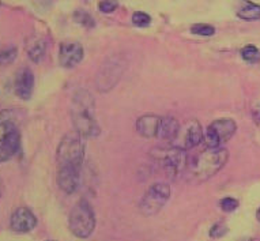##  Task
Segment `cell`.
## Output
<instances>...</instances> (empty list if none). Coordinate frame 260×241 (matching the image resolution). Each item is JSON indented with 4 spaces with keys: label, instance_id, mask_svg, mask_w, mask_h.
Wrapping results in <instances>:
<instances>
[{
    "label": "cell",
    "instance_id": "1",
    "mask_svg": "<svg viewBox=\"0 0 260 241\" xmlns=\"http://www.w3.org/2000/svg\"><path fill=\"white\" fill-rule=\"evenodd\" d=\"M71 120L78 135L82 138H95L101 128L94 118V100L89 92L79 89L75 92L71 105Z\"/></svg>",
    "mask_w": 260,
    "mask_h": 241
},
{
    "label": "cell",
    "instance_id": "2",
    "mask_svg": "<svg viewBox=\"0 0 260 241\" xmlns=\"http://www.w3.org/2000/svg\"><path fill=\"white\" fill-rule=\"evenodd\" d=\"M229 160V152L226 148H206L193 157L188 166V177L192 182L202 183L209 180L225 166Z\"/></svg>",
    "mask_w": 260,
    "mask_h": 241
},
{
    "label": "cell",
    "instance_id": "3",
    "mask_svg": "<svg viewBox=\"0 0 260 241\" xmlns=\"http://www.w3.org/2000/svg\"><path fill=\"white\" fill-rule=\"evenodd\" d=\"M85 158V143L83 138L77 132H69L60 140L59 147L56 152V160L59 166H74L82 168Z\"/></svg>",
    "mask_w": 260,
    "mask_h": 241
},
{
    "label": "cell",
    "instance_id": "4",
    "mask_svg": "<svg viewBox=\"0 0 260 241\" xmlns=\"http://www.w3.org/2000/svg\"><path fill=\"white\" fill-rule=\"evenodd\" d=\"M69 226L74 236L79 238H87L93 233L95 228V217L93 208L86 200H81L74 206L70 213Z\"/></svg>",
    "mask_w": 260,
    "mask_h": 241
},
{
    "label": "cell",
    "instance_id": "5",
    "mask_svg": "<svg viewBox=\"0 0 260 241\" xmlns=\"http://www.w3.org/2000/svg\"><path fill=\"white\" fill-rule=\"evenodd\" d=\"M237 126L232 118H218L214 120L203 132V142L207 148H219L235 135Z\"/></svg>",
    "mask_w": 260,
    "mask_h": 241
},
{
    "label": "cell",
    "instance_id": "6",
    "mask_svg": "<svg viewBox=\"0 0 260 241\" xmlns=\"http://www.w3.org/2000/svg\"><path fill=\"white\" fill-rule=\"evenodd\" d=\"M171 198V187L165 183H155L142 198L141 212L146 217L154 216L161 210Z\"/></svg>",
    "mask_w": 260,
    "mask_h": 241
},
{
    "label": "cell",
    "instance_id": "7",
    "mask_svg": "<svg viewBox=\"0 0 260 241\" xmlns=\"http://www.w3.org/2000/svg\"><path fill=\"white\" fill-rule=\"evenodd\" d=\"M203 140V130L198 120H189L184 124L183 127L180 126L177 135L171 143L173 147L181 148L184 152L197 147L198 144Z\"/></svg>",
    "mask_w": 260,
    "mask_h": 241
},
{
    "label": "cell",
    "instance_id": "8",
    "mask_svg": "<svg viewBox=\"0 0 260 241\" xmlns=\"http://www.w3.org/2000/svg\"><path fill=\"white\" fill-rule=\"evenodd\" d=\"M158 160L164 166V169L169 176H177L181 170L185 168V152L181 148L173 147L171 146L169 148H164L159 152Z\"/></svg>",
    "mask_w": 260,
    "mask_h": 241
},
{
    "label": "cell",
    "instance_id": "9",
    "mask_svg": "<svg viewBox=\"0 0 260 241\" xmlns=\"http://www.w3.org/2000/svg\"><path fill=\"white\" fill-rule=\"evenodd\" d=\"M83 59V47L77 41H64L60 44L59 62L64 68H73Z\"/></svg>",
    "mask_w": 260,
    "mask_h": 241
},
{
    "label": "cell",
    "instance_id": "10",
    "mask_svg": "<svg viewBox=\"0 0 260 241\" xmlns=\"http://www.w3.org/2000/svg\"><path fill=\"white\" fill-rule=\"evenodd\" d=\"M81 183V168L59 166L57 169V186L66 194H74Z\"/></svg>",
    "mask_w": 260,
    "mask_h": 241
},
{
    "label": "cell",
    "instance_id": "11",
    "mask_svg": "<svg viewBox=\"0 0 260 241\" xmlns=\"http://www.w3.org/2000/svg\"><path fill=\"white\" fill-rule=\"evenodd\" d=\"M14 89L19 98L25 101L30 100L35 89V74L29 67H22L21 70H18L14 80Z\"/></svg>",
    "mask_w": 260,
    "mask_h": 241
},
{
    "label": "cell",
    "instance_id": "12",
    "mask_svg": "<svg viewBox=\"0 0 260 241\" xmlns=\"http://www.w3.org/2000/svg\"><path fill=\"white\" fill-rule=\"evenodd\" d=\"M37 225V218L31 210L26 207H19L13 213L10 220V228L17 233H27L33 230Z\"/></svg>",
    "mask_w": 260,
    "mask_h": 241
},
{
    "label": "cell",
    "instance_id": "13",
    "mask_svg": "<svg viewBox=\"0 0 260 241\" xmlns=\"http://www.w3.org/2000/svg\"><path fill=\"white\" fill-rule=\"evenodd\" d=\"M161 117L155 114H145L138 118L137 131L145 138H157Z\"/></svg>",
    "mask_w": 260,
    "mask_h": 241
},
{
    "label": "cell",
    "instance_id": "14",
    "mask_svg": "<svg viewBox=\"0 0 260 241\" xmlns=\"http://www.w3.org/2000/svg\"><path fill=\"white\" fill-rule=\"evenodd\" d=\"M180 130V123L177 122V118L167 116V117H161L159 122V128H158L157 138L161 140H168L172 142L175 139L177 132Z\"/></svg>",
    "mask_w": 260,
    "mask_h": 241
},
{
    "label": "cell",
    "instance_id": "15",
    "mask_svg": "<svg viewBox=\"0 0 260 241\" xmlns=\"http://www.w3.org/2000/svg\"><path fill=\"white\" fill-rule=\"evenodd\" d=\"M17 128V118H15V113L13 110H2L0 112V143Z\"/></svg>",
    "mask_w": 260,
    "mask_h": 241
},
{
    "label": "cell",
    "instance_id": "16",
    "mask_svg": "<svg viewBox=\"0 0 260 241\" xmlns=\"http://www.w3.org/2000/svg\"><path fill=\"white\" fill-rule=\"evenodd\" d=\"M237 17L244 21H259L260 5H256L251 0H240L237 7Z\"/></svg>",
    "mask_w": 260,
    "mask_h": 241
},
{
    "label": "cell",
    "instance_id": "17",
    "mask_svg": "<svg viewBox=\"0 0 260 241\" xmlns=\"http://www.w3.org/2000/svg\"><path fill=\"white\" fill-rule=\"evenodd\" d=\"M26 51H27V55H29L31 62L40 63L44 59L45 52H47V43L44 41L43 38H35L26 47Z\"/></svg>",
    "mask_w": 260,
    "mask_h": 241
},
{
    "label": "cell",
    "instance_id": "18",
    "mask_svg": "<svg viewBox=\"0 0 260 241\" xmlns=\"http://www.w3.org/2000/svg\"><path fill=\"white\" fill-rule=\"evenodd\" d=\"M0 144H3L7 150H9L13 156H15L19 150H21V132L19 130H14L7 138H6Z\"/></svg>",
    "mask_w": 260,
    "mask_h": 241
},
{
    "label": "cell",
    "instance_id": "19",
    "mask_svg": "<svg viewBox=\"0 0 260 241\" xmlns=\"http://www.w3.org/2000/svg\"><path fill=\"white\" fill-rule=\"evenodd\" d=\"M18 49L14 45H7V47H0V67H5L9 64L14 63L17 59Z\"/></svg>",
    "mask_w": 260,
    "mask_h": 241
},
{
    "label": "cell",
    "instance_id": "20",
    "mask_svg": "<svg viewBox=\"0 0 260 241\" xmlns=\"http://www.w3.org/2000/svg\"><path fill=\"white\" fill-rule=\"evenodd\" d=\"M241 57L247 63H257L260 60V51L255 45H247L241 49Z\"/></svg>",
    "mask_w": 260,
    "mask_h": 241
},
{
    "label": "cell",
    "instance_id": "21",
    "mask_svg": "<svg viewBox=\"0 0 260 241\" xmlns=\"http://www.w3.org/2000/svg\"><path fill=\"white\" fill-rule=\"evenodd\" d=\"M191 33L195 36H201V37H211L215 34V29L206 23H197L191 27Z\"/></svg>",
    "mask_w": 260,
    "mask_h": 241
},
{
    "label": "cell",
    "instance_id": "22",
    "mask_svg": "<svg viewBox=\"0 0 260 241\" xmlns=\"http://www.w3.org/2000/svg\"><path fill=\"white\" fill-rule=\"evenodd\" d=\"M74 19L77 21V23L83 26V27H93L94 26V19L91 18V15L83 11V10H77L74 13Z\"/></svg>",
    "mask_w": 260,
    "mask_h": 241
},
{
    "label": "cell",
    "instance_id": "23",
    "mask_svg": "<svg viewBox=\"0 0 260 241\" xmlns=\"http://www.w3.org/2000/svg\"><path fill=\"white\" fill-rule=\"evenodd\" d=\"M133 23L137 27H147L151 23V17L143 11H137L133 15Z\"/></svg>",
    "mask_w": 260,
    "mask_h": 241
},
{
    "label": "cell",
    "instance_id": "24",
    "mask_svg": "<svg viewBox=\"0 0 260 241\" xmlns=\"http://www.w3.org/2000/svg\"><path fill=\"white\" fill-rule=\"evenodd\" d=\"M219 206H221V208L225 213H232L239 207V200L235 198H232V196H226V198L221 199Z\"/></svg>",
    "mask_w": 260,
    "mask_h": 241
},
{
    "label": "cell",
    "instance_id": "25",
    "mask_svg": "<svg viewBox=\"0 0 260 241\" xmlns=\"http://www.w3.org/2000/svg\"><path fill=\"white\" fill-rule=\"evenodd\" d=\"M117 7H119L117 0H101L99 3L100 11L104 14L113 13L115 10H117Z\"/></svg>",
    "mask_w": 260,
    "mask_h": 241
},
{
    "label": "cell",
    "instance_id": "26",
    "mask_svg": "<svg viewBox=\"0 0 260 241\" xmlns=\"http://www.w3.org/2000/svg\"><path fill=\"white\" fill-rule=\"evenodd\" d=\"M226 233H228V226L225 224H222V222H218L210 229V236L213 238H219V237L225 236Z\"/></svg>",
    "mask_w": 260,
    "mask_h": 241
},
{
    "label": "cell",
    "instance_id": "27",
    "mask_svg": "<svg viewBox=\"0 0 260 241\" xmlns=\"http://www.w3.org/2000/svg\"><path fill=\"white\" fill-rule=\"evenodd\" d=\"M33 5L37 10L40 11H45L51 7L52 5V0H33Z\"/></svg>",
    "mask_w": 260,
    "mask_h": 241
},
{
    "label": "cell",
    "instance_id": "28",
    "mask_svg": "<svg viewBox=\"0 0 260 241\" xmlns=\"http://www.w3.org/2000/svg\"><path fill=\"white\" fill-rule=\"evenodd\" d=\"M11 157H14L11 153L7 150V148L3 146V144H0V162H5V161H9Z\"/></svg>",
    "mask_w": 260,
    "mask_h": 241
},
{
    "label": "cell",
    "instance_id": "29",
    "mask_svg": "<svg viewBox=\"0 0 260 241\" xmlns=\"http://www.w3.org/2000/svg\"><path fill=\"white\" fill-rule=\"evenodd\" d=\"M252 117L255 122L260 123V102H257L255 106H253V109H252Z\"/></svg>",
    "mask_w": 260,
    "mask_h": 241
},
{
    "label": "cell",
    "instance_id": "30",
    "mask_svg": "<svg viewBox=\"0 0 260 241\" xmlns=\"http://www.w3.org/2000/svg\"><path fill=\"white\" fill-rule=\"evenodd\" d=\"M3 194V183H2V178H0V196Z\"/></svg>",
    "mask_w": 260,
    "mask_h": 241
},
{
    "label": "cell",
    "instance_id": "31",
    "mask_svg": "<svg viewBox=\"0 0 260 241\" xmlns=\"http://www.w3.org/2000/svg\"><path fill=\"white\" fill-rule=\"evenodd\" d=\"M256 217H257V220L260 221V208H259V210H257V213H256Z\"/></svg>",
    "mask_w": 260,
    "mask_h": 241
},
{
    "label": "cell",
    "instance_id": "32",
    "mask_svg": "<svg viewBox=\"0 0 260 241\" xmlns=\"http://www.w3.org/2000/svg\"><path fill=\"white\" fill-rule=\"evenodd\" d=\"M240 241H253L252 238H243V240H240Z\"/></svg>",
    "mask_w": 260,
    "mask_h": 241
},
{
    "label": "cell",
    "instance_id": "33",
    "mask_svg": "<svg viewBox=\"0 0 260 241\" xmlns=\"http://www.w3.org/2000/svg\"><path fill=\"white\" fill-rule=\"evenodd\" d=\"M48 241H52V240H48Z\"/></svg>",
    "mask_w": 260,
    "mask_h": 241
}]
</instances>
